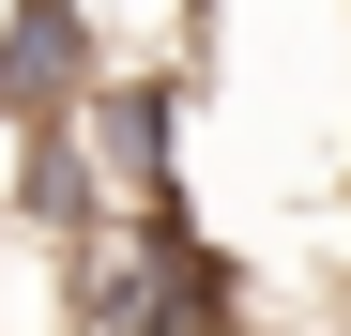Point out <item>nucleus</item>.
<instances>
[{
  "mask_svg": "<svg viewBox=\"0 0 351 336\" xmlns=\"http://www.w3.org/2000/svg\"><path fill=\"white\" fill-rule=\"evenodd\" d=\"M92 77H107V31L77 0H16L0 16V123H62Z\"/></svg>",
  "mask_w": 351,
  "mask_h": 336,
  "instance_id": "obj_1",
  "label": "nucleus"
}]
</instances>
